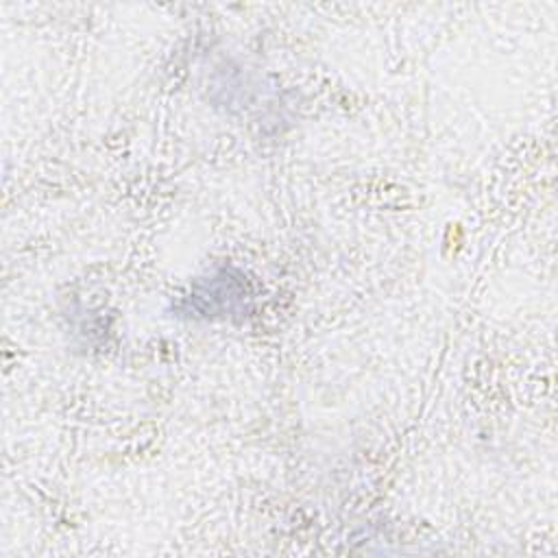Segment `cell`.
Instances as JSON below:
<instances>
[{
	"instance_id": "1",
	"label": "cell",
	"mask_w": 558,
	"mask_h": 558,
	"mask_svg": "<svg viewBox=\"0 0 558 558\" xmlns=\"http://www.w3.org/2000/svg\"><path fill=\"white\" fill-rule=\"evenodd\" d=\"M246 296L248 288L242 281V275L231 268H220L192 286V292L183 299L179 312H185L192 318L229 316L244 310Z\"/></svg>"
}]
</instances>
